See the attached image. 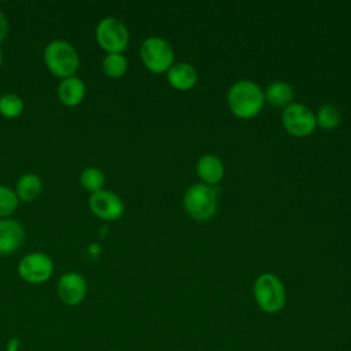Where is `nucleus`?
Wrapping results in <instances>:
<instances>
[{"mask_svg": "<svg viewBox=\"0 0 351 351\" xmlns=\"http://www.w3.org/2000/svg\"><path fill=\"white\" fill-rule=\"evenodd\" d=\"M265 104V95L252 81H239L228 92V106L233 115L250 119L258 115Z\"/></svg>", "mask_w": 351, "mask_h": 351, "instance_id": "obj_1", "label": "nucleus"}, {"mask_svg": "<svg viewBox=\"0 0 351 351\" xmlns=\"http://www.w3.org/2000/svg\"><path fill=\"white\" fill-rule=\"evenodd\" d=\"M47 69L58 78L74 77L80 67V58L75 48L64 40H53L44 49Z\"/></svg>", "mask_w": 351, "mask_h": 351, "instance_id": "obj_2", "label": "nucleus"}, {"mask_svg": "<svg viewBox=\"0 0 351 351\" xmlns=\"http://www.w3.org/2000/svg\"><path fill=\"white\" fill-rule=\"evenodd\" d=\"M254 299L263 313L276 314L287 303L285 287L276 274L262 273L254 282Z\"/></svg>", "mask_w": 351, "mask_h": 351, "instance_id": "obj_3", "label": "nucleus"}, {"mask_svg": "<svg viewBox=\"0 0 351 351\" xmlns=\"http://www.w3.org/2000/svg\"><path fill=\"white\" fill-rule=\"evenodd\" d=\"M185 211L196 221L210 219L217 210V192L206 184H193L184 196Z\"/></svg>", "mask_w": 351, "mask_h": 351, "instance_id": "obj_4", "label": "nucleus"}, {"mask_svg": "<svg viewBox=\"0 0 351 351\" xmlns=\"http://www.w3.org/2000/svg\"><path fill=\"white\" fill-rule=\"evenodd\" d=\"M96 41L107 53H122L129 44V32L125 23L114 16L103 18L96 26Z\"/></svg>", "mask_w": 351, "mask_h": 351, "instance_id": "obj_5", "label": "nucleus"}, {"mask_svg": "<svg viewBox=\"0 0 351 351\" xmlns=\"http://www.w3.org/2000/svg\"><path fill=\"white\" fill-rule=\"evenodd\" d=\"M144 66L152 73H165L173 66L174 52L170 44L160 37H148L140 47Z\"/></svg>", "mask_w": 351, "mask_h": 351, "instance_id": "obj_6", "label": "nucleus"}, {"mask_svg": "<svg viewBox=\"0 0 351 351\" xmlns=\"http://www.w3.org/2000/svg\"><path fill=\"white\" fill-rule=\"evenodd\" d=\"M18 276L30 284H41L51 278L53 273V262L44 252H30L18 263Z\"/></svg>", "mask_w": 351, "mask_h": 351, "instance_id": "obj_7", "label": "nucleus"}, {"mask_svg": "<svg viewBox=\"0 0 351 351\" xmlns=\"http://www.w3.org/2000/svg\"><path fill=\"white\" fill-rule=\"evenodd\" d=\"M282 125L285 130L296 137H304L314 132L317 126L313 111L300 103H291L282 111Z\"/></svg>", "mask_w": 351, "mask_h": 351, "instance_id": "obj_8", "label": "nucleus"}, {"mask_svg": "<svg viewBox=\"0 0 351 351\" xmlns=\"http://www.w3.org/2000/svg\"><path fill=\"white\" fill-rule=\"evenodd\" d=\"M89 208L100 219L117 221L123 215L125 206L122 199L117 193L101 189L90 195Z\"/></svg>", "mask_w": 351, "mask_h": 351, "instance_id": "obj_9", "label": "nucleus"}, {"mask_svg": "<svg viewBox=\"0 0 351 351\" xmlns=\"http://www.w3.org/2000/svg\"><path fill=\"white\" fill-rule=\"evenodd\" d=\"M88 293V282L77 271L64 273L58 281L59 299L67 306L80 304Z\"/></svg>", "mask_w": 351, "mask_h": 351, "instance_id": "obj_10", "label": "nucleus"}, {"mask_svg": "<svg viewBox=\"0 0 351 351\" xmlns=\"http://www.w3.org/2000/svg\"><path fill=\"white\" fill-rule=\"evenodd\" d=\"M25 232L15 219H0V255L15 252L23 243Z\"/></svg>", "mask_w": 351, "mask_h": 351, "instance_id": "obj_11", "label": "nucleus"}, {"mask_svg": "<svg viewBox=\"0 0 351 351\" xmlns=\"http://www.w3.org/2000/svg\"><path fill=\"white\" fill-rule=\"evenodd\" d=\"M196 171L199 178L202 180V184H206L208 186L218 184L223 178V163L222 160L215 155H203L196 165Z\"/></svg>", "mask_w": 351, "mask_h": 351, "instance_id": "obj_12", "label": "nucleus"}, {"mask_svg": "<svg viewBox=\"0 0 351 351\" xmlns=\"http://www.w3.org/2000/svg\"><path fill=\"white\" fill-rule=\"evenodd\" d=\"M85 84L78 77H69L60 81L58 86V97L67 107L78 106L85 97Z\"/></svg>", "mask_w": 351, "mask_h": 351, "instance_id": "obj_13", "label": "nucleus"}, {"mask_svg": "<svg viewBox=\"0 0 351 351\" xmlns=\"http://www.w3.org/2000/svg\"><path fill=\"white\" fill-rule=\"evenodd\" d=\"M167 81L177 90H189L197 82V73L189 63H177L169 69Z\"/></svg>", "mask_w": 351, "mask_h": 351, "instance_id": "obj_14", "label": "nucleus"}, {"mask_svg": "<svg viewBox=\"0 0 351 351\" xmlns=\"http://www.w3.org/2000/svg\"><path fill=\"white\" fill-rule=\"evenodd\" d=\"M43 191V181L36 173L22 174L15 185V193L22 202H32L40 196Z\"/></svg>", "mask_w": 351, "mask_h": 351, "instance_id": "obj_15", "label": "nucleus"}, {"mask_svg": "<svg viewBox=\"0 0 351 351\" xmlns=\"http://www.w3.org/2000/svg\"><path fill=\"white\" fill-rule=\"evenodd\" d=\"M265 100H267L274 107H287L293 99V89L289 84L284 81H276L270 84L266 89Z\"/></svg>", "mask_w": 351, "mask_h": 351, "instance_id": "obj_16", "label": "nucleus"}, {"mask_svg": "<svg viewBox=\"0 0 351 351\" xmlns=\"http://www.w3.org/2000/svg\"><path fill=\"white\" fill-rule=\"evenodd\" d=\"M103 71L110 78H121L128 70V60L122 53H107L101 62Z\"/></svg>", "mask_w": 351, "mask_h": 351, "instance_id": "obj_17", "label": "nucleus"}, {"mask_svg": "<svg viewBox=\"0 0 351 351\" xmlns=\"http://www.w3.org/2000/svg\"><path fill=\"white\" fill-rule=\"evenodd\" d=\"M104 181H106L104 173L99 167H86L82 170V173L80 176V182H81L82 188L88 192H90V195L101 191Z\"/></svg>", "mask_w": 351, "mask_h": 351, "instance_id": "obj_18", "label": "nucleus"}, {"mask_svg": "<svg viewBox=\"0 0 351 351\" xmlns=\"http://www.w3.org/2000/svg\"><path fill=\"white\" fill-rule=\"evenodd\" d=\"M23 100L16 93L0 96V114L5 118H16L23 111Z\"/></svg>", "mask_w": 351, "mask_h": 351, "instance_id": "obj_19", "label": "nucleus"}, {"mask_svg": "<svg viewBox=\"0 0 351 351\" xmlns=\"http://www.w3.org/2000/svg\"><path fill=\"white\" fill-rule=\"evenodd\" d=\"M315 121L319 128L330 130V129H335L340 123V112L335 106L326 104L318 110V112L315 115Z\"/></svg>", "mask_w": 351, "mask_h": 351, "instance_id": "obj_20", "label": "nucleus"}, {"mask_svg": "<svg viewBox=\"0 0 351 351\" xmlns=\"http://www.w3.org/2000/svg\"><path fill=\"white\" fill-rule=\"evenodd\" d=\"M19 204V199L11 188L0 185V217L11 215Z\"/></svg>", "mask_w": 351, "mask_h": 351, "instance_id": "obj_21", "label": "nucleus"}, {"mask_svg": "<svg viewBox=\"0 0 351 351\" xmlns=\"http://www.w3.org/2000/svg\"><path fill=\"white\" fill-rule=\"evenodd\" d=\"M8 30H10L8 21H7L4 12L0 10V44L5 40V37L8 34Z\"/></svg>", "mask_w": 351, "mask_h": 351, "instance_id": "obj_22", "label": "nucleus"}, {"mask_svg": "<svg viewBox=\"0 0 351 351\" xmlns=\"http://www.w3.org/2000/svg\"><path fill=\"white\" fill-rule=\"evenodd\" d=\"M1 64H3V52L0 49V67H1Z\"/></svg>", "mask_w": 351, "mask_h": 351, "instance_id": "obj_23", "label": "nucleus"}, {"mask_svg": "<svg viewBox=\"0 0 351 351\" xmlns=\"http://www.w3.org/2000/svg\"><path fill=\"white\" fill-rule=\"evenodd\" d=\"M117 351H121V350H117Z\"/></svg>", "mask_w": 351, "mask_h": 351, "instance_id": "obj_24", "label": "nucleus"}]
</instances>
